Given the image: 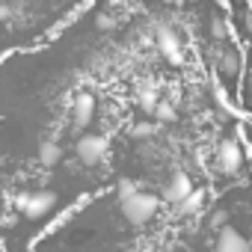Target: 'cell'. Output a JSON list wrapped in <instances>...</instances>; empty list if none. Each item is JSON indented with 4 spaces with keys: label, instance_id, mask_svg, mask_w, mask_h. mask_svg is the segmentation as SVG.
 Here are the masks:
<instances>
[{
    "label": "cell",
    "instance_id": "obj_17",
    "mask_svg": "<svg viewBox=\"0 0 252 252\" xmlns=\"http://www.w3.org/2000/svg\"><path fill=\"white\" fill-rule=\"evenodd\" d=\"M225 222H228V211H222V208H220V211H214V214H211V228H214V231H217V228H222Z\"/></svg>",
    "mask_w": 252,
    "mask_h": 252
},
{
    "label": "cell",
    "instance_id": "obj_12",
    "mask_svg": "<svg viewBox=\"0 0 252 252\" xmlns=\"http://www.w3.org/2000/svg\"><path fill=\"white\" fill-rule=\"evenodd\" d=\"M158 89L155 86H146V89H140V95H137V104L146 110V113H155V107H158Z\"/></svg>",
    "mask_w": 252,
    "mask_h": 252
},
{
    "label": "cell",
    "instance_id": "obj_5",
    "mask_svg": "<svg viewBox=\"0 0 252 252\" xmlns=\"http://www.w3.org/2000/svg\"><path fill=\"white\" fill-rule=\"evenodd\" d=\"M217 166L225 175H237L243 169V149H240V143L234 137L220 140V146H217Z\"/></svg>",
    "mask_w": 252,
    "mask_h": 252
},
{
    "label": "cell",
    "instance_id": "obj_16",
    "mask_svg": "<svg viewBox=\"0 0 252 252\" xmlns=\"http://www.w3.org/2000/svg\"><path fill=\"white\" fill-rule=\"evenodd\" d=\"M131 134H134L137 140H149V137H155V125H152V122H137L134 128H131Z\"/></svg>",
    "mask_w": 252,
    "mask_h": 252
},
{
    "label": "cell",
    "instance_id": "obj_4",
    "mask_svg": "<svg viewBox=\"0 0 252 252\" xmlns=\"http://www.w3.org/2000/svg\"><path fill=\"white\" fill-rule=\"evenodd\" d=\"M110 152V140L104 134H83L77 143H74V155L83 166H98Z\"/></svg>",
    "mask_w": 252,
    "mask_h": 252
},
{
    "label": "cell",
    "instance_id": "obj_19",
    "mask_svg": "<svg viewBox=\"0 0 252 252\" xmlns=\"http://www.w3.org/2000/svg\"><path fill=\"white\" fill-rule=\"evenodd\" d=\"M0 21H9V6L0 3Z\"/></svg>",
    "mask_w": 252,
    "mask_h": 252
},
{
    "label": "cell",
    "instance_id": "obj_15",
    "mask_svg": "<svg viewBox=\"0 0 252 252\" xmlns=\"http://www.w3.org/2000/svg\"><path fill=\"white\" fill-rule=\"evenodd\" d=\"M158 122H175V107L172 104H166V101H158V107H155V113H152Z\"/></svg>",
    "mask_w": 252,
    "mask_h": 252
},
{
    "label": "cell",
    "instance_id": "obj_6",
    "mask_svg": "<svg viewBox=\"0 0 252 252\" xmlns=\"http://www.w3.org/2000/svg\"><path fill=\"white\" fill-rule=\"evenodd\" d=\"M190 193H193V178L184 169H175L163 184V202L166 205H181Z\"/></svg>",
    "mask_w": 252,
    "mask_h": 252
},
{
    "label": "cell",
    "instance_id": "obj_3",
    "mask_svg": "<svg viewBox=\"0 0 252 252\" xmlns=\"http://www.w3.org/2000/svg\"><path fill=\"white\" fill-rule=\"evenodd\" d=\"M15 208L30 217V220H39L45 214H51L57 208V193L54 190H30V193H18L15 196Z\"/></svg>",
    "mask_w": 252,
    "mask_h": 252
},
{
    "label": "cell",
    "instance_id": "obj_8",
    "mask_svg": "<svg viewBox=\"0 0 252 252\" xmlns=\"http://www.w3.org/2000/svg\"><path fill=\"white\" fill-rule=\"evenodd\" d=\"M240 65H243V60H240L237 45H225V48H220V54H217V71H220V77H222L228 86L237 80Z\"/></svg>",
    "mask_w": 252,
    "mask_h": 252
},
{
    "label": "cell",
    "instance_id": "obj_18",
    "mask_svg": "<svg viewBox=\"0 0 252 252\" xmlns=\"http://www.w3.org/2000/svg\"><path fill=\"white\" fill-rule=\"evenodd\" d=\"M98 27H101V30H113V27H116V21H113V18H107V15H104V18H101V21H98Z\"/></svg>",
    "mask_w": 252,
    "mask_h": 252
},
{
    "label": "cell",
    "instance_id": "obj_9",
    "mask_svg": "<svg viewBox=\"0 0 252 252\" xmlns=\"http://www.w3.org/2000/svg\"><path fill=\"white\" fill-rule=\"evenodd\" d=\"M71 119H74V128H86L95 119V95L92 92L83 89L71 98Z\"/></svg>",
    "mask_w": 252,
    "mask_h": 252
},
{
    "label": "cell",
    "instance_id": "obj_7",
    "mask_svg": "<svg viewBox=\"0 0 252 252\" xmlns=\"http://www.w3.org/2000/svg\"><path fill=\"white\" fill-rule=\"evenodd\" d=\"M214 252H252V240L246 234H240L234 225H222L217 228V243H214Z\"/></svg>",
    "mask_w": 252,
    "mask_h": 252
},
{
    "label": "cell",
    "instance_id": "obj_11",
    "mask_svg": "<svg viewBox=\"0 0 252 252\" xmlns=\"http://www.w3.org/2000/svg\"><path fill=\"white\" fill-rule=\"evenodd\" d=\"M175 208H178L181 217H196V214H202V208H205V190H196V187H193V193H190L181 205H175Z\"/></svg>",
    "mask_w": 252,
    "mask_h": 252
},
{
    "label": "cell",
    "instance_id": "obj_20",
    "mask_svg": "<svg viewBox=\"0 0 252 252\" xmlns=\"http://www.w3.org/2000/svg\"><path fill=\"white\" fill-rule=\"evenodd\" d=\"M166 3H172V6H181V3H184V0H166Z\"/></svg>",
    "mask_w": 252,
    "mask_h": 252
},
{
    "label": "cell",
    "instance_id": "obj_2",
    "mask_svg": "<svg viewBox=\"0 0 252 252\" xmlns=\"http://www.w3.org/2000/svg\"><path fill=\"white\" fill-rule=\"evenodd\" d=\"M152 33H155L158 51H160L172 65H181V63H184V39H181V33H178L172 24H166V21H155V24H152Z\"/></svg>",
    "mask_w": 252,
    "mask_h": 252
},
{
    "label": "cell",
    "instance_id": "obj_13",
    "mask_svg": "<svg viewBox=\"0 0 252 252\" xmlns=\"http://www.w3.org/2000/svg\"><path fill=\"white\" fill-rule=\"evenodd\" d=\"M140 187H137V181L134 178H119V184H116V199L119 202H125L128 196H134Z\"/></svg>",
    "mask_w": 252,
    "mask_h": 252
},
{
    "label": "cell",
    "instance_id": "obj_10",
    "mask_svg": "<svg viewBox=\"0 0 252 252\" xmlns=\"http://www.w3.org/2000/svg\"><path fill=\"white\" fill-rule=\"evenodd\" d=\"M63 160V146L57 140H42L39 143V163L42 166H57Z\"/></svg>",
    "mask_w": 252,
    "mask_h": 252
},
{
    "label": "cell",
    "instance_id": "obj_14",
    "mask_svg": "<svg viewBox=\"0 0 252 252\" xmlns=\"http://www.w3.org/2000/svg\"><path fill=\"white\" fill-rule=\"evenodd\" d=\"M211 36H214L217 42H225V39H228V24H225L222 15H217V12L211 15Z\"/></svg>",
    "mask_w": 252,
    "mask_h": 252
},
{
    "label": "cell",
    "instance_id": "obj_1",
    "mask_svg": "<svg viewBox=\"0 0 252 252\" xmlns=\"http://www.w3.org/2000/svg\"><path fill=\"white\" fill-rule=\"evenodd\" d=\"M119 211L125 217V222H131V225H146L158 217L160 211V199L155 193H143L137 190L134 196H128L125 202H119Z\"/></svg>",
    "mask_w": 252,
    "mask_h": 252
}]
</instances>
